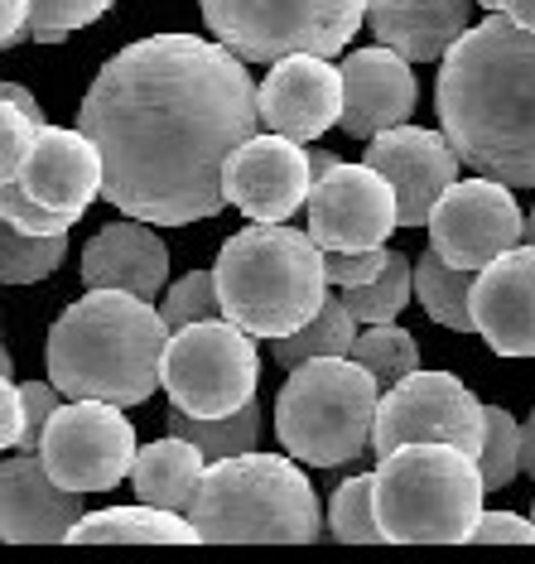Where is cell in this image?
I'll return each mask as SVG.
<instances>
[{
    "label": "cell",
    "instance_id": "1",
    "mask_svg": "<svg viewBox=\"0 0 535 564\" xmlns=\"http://www.w3.org/2000/svg\"><path fill=\"white\" fill-rule=\"evenodd\" d=\"M247 58L203 34H150L97 68L78 126L107 164L121 217L188 227L227 208L222 170L261 126Z\"/></svg>",
    "mask_w": 535,
    "mask_h": 564
},
{
    "label": "cell",
    "instance_id": "2",
    "mask_svg": "<svg viewBox=\"0 0 535 564\" xmlns=\"http://www.w3.org/2000/svg\"><path fill=\"white\" fill-rule=\"evenodd\" d=\"M435 111L473 174L535 188V30L482 15L444 54Z\"/></svg>",
    "mask_w": 535,
    "mask_h": 564
},
{
    "label": "cell",
    "instance_id": "3",
    "mask_svg": "<svg viewBox=\"0 0 535 564\" xmlns=\"http://www.w3.org/2000/svg\"><path fill=\"white\" fill-rule=\"evenodd\" d=\"M170 324L131 290H87L48 328L44 367L68 401L140 405L164 387Z\"/></svg>",
    "mask_w": 535,
    "mask_h": 564
},
{
    "label": "cell",
    "instance_id": "4",
    "mask_svg": "<svg viewBox=\"0 0 535 564\" xmlns=\"http://www.w3.org/2000/svg\"><path fill=\"white\" fill-rule=\"evenodd\" d=\"M222 314L256 338H285L304 328L328 300V251L314 232L285 223H251L222 241L218 261Z\"/></svg>",
    "mask_w": 535,
    "mask_h": 564
},
{
    "label": "cell",
    "instance_id": "5",
    "mask_svg": "<svg viewBox=\"0 0 535 564\" xmlns=\"http://www.w3.org/2000/svg\"><path fill=\"white\" fill-rule=\"evenodd\" d=\"M188 517L208 545H309L324 511L295 454H227L212 458Z\"/></svg>",
    "mask_w": 535,
    "mask_h": 564
},
{
    "label": "cell",
    "instance_id": "6",
    "mask_svg": "<svg viewBox=\"0 0 535 564\" xmlns=\"http://www.w3.org/2000/svg\"><path fill=\"white\" fill-rule=\"evenodd\" d=\"M482 478L478 454L444 440L401 444L376 464V517L386 545H463L482 521Z\"/></svg>",
    "mask_w": 535,
    "mask_h": 564
},
{
    "label": "cell",
    "instance_id": "7",
    "mask_svg": "<svg viewBox=\"0 0 535 564\" xmlns=\"http://www.w3.org/2000/svg\"><path fill=\"white\" fill-rule=\"evenodd\" d=\"M381 377L357 357H309L275 391V440L309 468H338L376 440Z\"/></svg>",
    "mask_w": 535,
    "mask_h": 564
},
{
    "label": "cell",
    "instance_id": "8",
    "mask_svg": "<svg viewBox=\"0 0 535 564\" xmlns=\"http://www.w3.org/2000/svg\"><path fill=\"white\" fill-rule=\"evenodd\" d=\"M198 10L212 40L247 63H280L290 54H342L372 0H198Z\"/></svg>",
    "mask_w": 535,
    "mask_h": 564
},
{
    "label": "cell",
    "instance_id": "9",
    "mask_svg": "<svg viewBox=\"0 0 535 564\" xmlns=\"http://www.w3.org/2000/svg\"><path fill=\"white\" fill-rule=\"evenodd\" d=\"M261 387V352L256 333L232 324L227 314L198 318L170 333L164 352V395L184 415H237L241 405L256 401Z\"/></svg>",
    "mask_w": 535,
    "mask_h": 564
},
{
    "label": "cell",
    "instance_id": "10",
    "mask_svg": "<svg viewBox=\"0 0 535 564\" xmlns=\"http://www.w3.org/2000/svg\"><path fill=\"white\" fill-rule=\"evenodd\" d=\"M121 410L125 405L117 401H63L40 440L44 468L83 497L111 492L117 482H125L140 444L131 415H121Z\"/></svg>",
    "mask_w": 535,
    "mask_h": 564
},
{
    "label": "cell",
    "instance_id": "11",
    "mask_svg": "<svg viewBox=\"0 0 535 564\" xmlns=\"http://www.w3.org/2000/svg\"><path fill=\"white\" fill-rule=\"evenodd\" d=\"M482 434H488V415L482 401L454 371H411L396 387H386L376 410V458L396 454L401 444L419 440H444L468 454H482Z\"/></svg>",
    "mask_w": 535,
    "mask_h": 564
},
{
    "label": "cell",
    "instance_id": "12",
    "mask_svg": "<svg viewBox=\"0 0 535 564\" xmlns=\"http://www.w3.org/2000/svg\"><path fill=\"white\" fill-rule=\"evenodd\" d=\"M425 227H429V247L444 261L463 265V271H482L502 251L526 241V217H521L512 184L488 174L458 178L449 194L435 203Z\"/></svg>",
    "mask_w": 535,
    "mask_h": 564
},
{
    "label": "cell",
    "instance_id": "13",
    "mask_svg": "<svg viewBox=\"0 0 535 564\" xmlns=\"http://www.w3.org/2000/svg\"><path fill=\"white\" fill-rule=\"evenodd\" d=\"M401 227L396 184L376 164H348L324 174L309 194V232L324 251H367L386 247V237Z\"/></svg>",
    "mask_w": 535,
    "mask_h": 564
},
{
    "label": "cell",
    "instance_id": "14",
    "mask_svg": "<svg viewBox=\"0 0 535 564\" xmlns=\"http://www.w3.org/2000/svg\"><path fill=\"white\" fill-rule=\"evenodd\" d=\"M227 203L241 208L251 223H290L299 208H309L314 194V170H309V145L280 131H256L247 145L232 150L222 170Z\"/></svg>",
    "mask_w": 535,
    "mask_h": 564
},
{
    "label": "cell",
    "instance_id": "15",
    "mask_svg": "<svg viewBox=\"0 0 535 564\" xmlns=\"http://www.w3.org/2000/svg\"><path fill=\"white\" fill-rule=\"evenodd\" d=\"M362 160L376 164L396 184L401 227H425L435 203L458 184V170H463V155L454 150L449 131H425V126H411V121L372 135Z\"/></svg>",
    "mask_w": 535,
    "mask_h": 564
},
{
    "label": "cell",
    "instance_id": "16",
    "mask_svg": "<svg viewBox=\"0 0 535 564\" xmlns=\"http://www.w3.org/2000/svg\"><path fill=\"white\" fill-rule=\"evenodd\" d=\"M87 517L83 492L63 487L54 473L44 468L40 454L20 448L0 468V535L10 545H54L68 541V531Z\"/></svg>",
    "mask_w": 535,
    "mask_h": 564
},
{
    "label": "cell",
    "instance_id": "17",
    "mask_svg": "<svg viewBox=\"0 0 535 564\" xmlns=\"http://www.w3.org/2000/svg\"><path fill=\"white\" fill-rule=\"evenodd\" d=\"M20 188L30 198H40L44 208L68 213L83 223V213L92 208L107 188V164H101L97 140L83 131H63V126H40L30 155L20 164Z\"/></svg>",
    "mask_w": 535,
    "mask_h": 564
},
{
    "label": "cell",
    "instance_id": "18",
    "mask_svg": "<svg viewBox=\"0 0 535 564\" xmlns=\"http://www.w3.org/2000/svg\"><path fill=\"white\" fill-rule=\"evenodd\" d=\"M261 126L295 140H318L342 121V68L324 54H290L261 83Z\"/></svg>",
    "mask_w": 535,
    "mask_h": 564
},
{
    "label": "cell",
    "instance_id": "19",
    "mask_svg": "<svg viewBox=\"0 0 535 564\" xmlns=\"http://www.w3.org/2000/svg\"><path fill=\"white\" fill-rule=\"evenodd\" d=\"M419 101V87H415V73H411V58L391 44H376V48H352L342 58V135L352 140H372L391 126H405L411 121Z\"/></svg>",
    "mask_w": 535,
    "mask_h": 564
},
{
    "label": "cell",
    "instance_id": "20",
    "mask_svg": "<svg viewBox=\"0 0 535 564\" xmlns=\"http://www.w3.org/2000/svg\"><path fill=\"white\" fill-rule=\"evenodd\" d=\"M473 324L496 357H535V247L502 251L473 280Z\"/></svg>",
    "mask_w": 535,
    "mask_h": 564
},
{
    "label": "cell",
    "instance_id": "21",
    "mask_svg": "<svg viewBox=\"0 0 535 564\" xmlns=\"http://www.w3.org/2000/svg\"><path fill=\"white\" fill-rule=\"evenodd\" d=\"M83 285L87 290H131L155 300L170 285V251L150 232V223L125 217L107 223L101 232L83 247Z\"/></svg>",
    "mask_w": 535,
    "mask_h": 564
},
{
    "label": "cell",
    "instance_id": "22",
    "mask_svg": "<svg viewBox=\"0 0 535 564\" xmlns=\"http://www.w3.org/2000/svg\"><path fill=\"white\" fill-rule=\"evenodd\" d=\"M478 0H372L367 24L376 44L401 48L411 63H444V54L473 30Z\"/></svg>",
    "mask_w": 535,
    "mask_h": 564
},
{
    "label": "cell",
    "instance_id": "23",
    "mask_svg": "<svg viewBox=\"0 0 535 564\" xmlns=\"http://www.w3.org/2000/svg\"><path fill=\"white\" fill-rule=\"evenodd\" d=\"M212 458L203 454L194 440L184 434H164V440L145 444L135 454V468H131V492L135 502H150V507H170V511H188L203 487V473H208Z\"/></svg>",
    "mask_w": 535,
    "mask_h": 564
},
{
    "label": "cell",
    "instance_id": "24",
    "mask_svg": "<svg viewBox=\"0 0 535 564\" xmlns=\"http://www.w3.org/2000/svg\"><path fill=\"white\" fill-rule=\"evenodd\" d=\"M198 541L203 531L188 511L150 507V502L92 511L68 531V545H198Z\"/></svg>",
    "mask_w": 535,
    "mask_h": 564
},
{
    "label": "cell",
    "instance_id": "25",
    "mask_svg": "<svg viewBox=\"0 0 535 564\" xmlns=\"http://www.w3.org/2000/svg\"><path fill=\"white\" fill-rule=\"evenodd\" d=\"M473 280H478V271H463V265L444 261L435 247L415 256V300L439 328L478 333V324H473Z\"/></svg>",
    "mask_w": 535,
    "mask_h": 564
},
{
    "label": "cell",
    "instance_id": "26",
    "mask_svg": "<svg viewBox=\"0 0 535 564\" xmlns=\"http://www.w3.org/2000/svg\"><path fill=\"white\" fill-rule=\"evenodd\" d=\"M357 333H362L357 314L348 310L342 294H334V300H324V310H318L304 328L285 333V338H271V352H275V362L285 371L309 362V357H352Z\"/></svg>",
    "mask_w": 535,
    "mask_h": 564
},
{
    "label": "cell",
    "instance_id": "27",
    "mask_svg": "<svg viewBox=\"0 0 535 564\" xmlns=\"http://www.w3.org/2000/svg\"><path fill=\"white\" fill-rule=\"evenodd\" d=\"M68 256V232H30V227L0 217V280L6 285H34L54 275Z\"/></svg>",
    "mask_w": 535,
    "mask_h": 564
},
{
    "label": "cell",
    "instance_id": "28",
    "mask_svg": "<svg viewBox=\"0 0 535 564\" xmlns=\"http://www.w3.org/2000/svg\"><path fill=\"white\" fill-rule=\"evenodd\" d=\"M338 294L348 300L357 324H396L401 310L411 304V294H415V256L391 251L386 265H381V275H372L367 285L338 290Z\"/></svg>",
    "mask_w": 535,
    "mask_h": 564
},
{
    "label": "cell",
    "instance_id": "29",
    "mask_svg": "<svg viewBox=\"0 0 535 564\" xmlns=\"http://www.w3.org/2000/svg\"><path fill=\"white\" fill-rule=\"evenodd\" d=\"M170 430L184 434V440H194L208 458H227V454H247V448L261 444V405H241L237 415H218V420H203V415H184V410H174L170 415Z\"/></svg>",
    "mask_w": 535,
    "mask_h": 564
},
{
    "label": "cell",
    "instance_id": "30",
    "mask_svg": "<svg viewBox=\"0 0 535 564\" xmlns=\"http://www.w3.org/2000/svg\"><path fill=\"white\" fill-rule=\"evenodd\" d=\"M328 531L342 545H386L376 517V473H357L328 497Z\"/></svg>",
    "mask_w": 535,
    "mask_h": 564
},
{
    "label": "cell",
    "instance_id": "31",
    "mask_svg": "<svg viewBox=\"0 0 535 564\" xmlns=\"http://www.w3.org/2000/svg\"><path fill=\"white\" fill-rule=\"evenodd\" d=\"M352 357L376 371L381 387H396L401 377L419 371V343H415V333L401 324H362V333H357V343H352Z\"/></svg>",
    "mask_w": 535,
    "mask_h": 564
},
{
    "label": "cell",
    "instance_id": "32",
    "mask_svg": "<svg viewBox=\"0 0 535 564\" xmlns=\"http://www.w3.org/2000/svg\"><path fill=\"white\" fill-rule=\"evenodd\" d=\"M482 415H488V434H482V478H488V487L496 492V487H506L521 473V425L512 410L502 405H482Z\"/></svg>",
    "mask_w": 535,
    "mask_h": 564
},
{
    "label": "cell",
    "instance_id": "33",
    "mask_svg": "<svg viewBox=\"0 0 535 564\" xmlns=\"http://www.w3.org/2000/svg\"><path fill=\"white\" fill-rule=\"evenodd\" d=\"M160 314L170 328L198 324V318H218L222 314V294H218V275L212 271H188L178 275L160 300Z\"/></svg>",
    "mask_w": 535,
    "mask_h": 564
},
{
    "label": "cell",
    "instance_id": "34",
    "mask_svg": "<svg viewBox=\"0 0 535 564\" xmlns=\"http://www.w3.org/2000/svg\"><path fill=\"white\" fill-rule=\"evenodd\" d=\"M117 0H34V40L40 44H63L73 30L101 20Z\"/></svg>",
    "mask_w": 535,
    "mask_h": 564
},
{
    "label": "cell",
    "instance_id": "35",
    "mask_svg": "<svg viewBox=\"0 0 535 564\" xmlns=\"http://www.w3.org/2000/svg\"><path fill=\"white\" fill-rule=\"evenodd\" d=\"M0 101H6V97H0ZM40 126L44 121L34 117V111H24L20 101H6V107H0V178H15L20 174V164H24V155H30Z\"/></svg>",
    "mask_w": 535,
    "mask_h": 564
},
{
    "label": "cell",
    "instance_id": "36",
    "mask_svg": "<svg viewBox=\"0 0 535 564\" xmlns=\"http://www.w3.org/2000/svg\"><path fill=\"white\" fill-rule=\"evenodd\" d=\"M0 217H10V223H20V227H30V232H68L78 217H68V213H54V208H44L40 198H30L20 188V178H0Z\"/></svg>",
    "mask_w": 535,
    "mask_h": 564
},
{
    "label": "cell",
    "instance_id": "37",
    "mask_svg": "<svg viewBox=\"0 0 535 564\" xmlns=\"http://www.w3.org/2000/svg\"><path fill=\"white\" fill-rule=\"evenodd\" d=\"M68 401L54 381H24V440L20 448H30V454H40V440L48 430V420L58 415V405Z\"/></svg>",
    "mask_w": 535,
    "mask_h": 564
},
{
    "label": "cell",
    "instance_id": "38",
    "mask_svg": "<svg viewBox=\"0 0 535 564\" xmlns=\"http://www.w3.org/2000/svg\"><path fill=\"white\" fill-rule=\"evenodd\" d=\"M391 247H367V251H328V280L338 290H352V285H367L372 275H381Z\"/></svg>",
    "mask_w": 535,
    "mask_h": 564
},
{
    "label": "cell",
    "instance_id": "39",
    "mask_svg": "<svg viewBox=\"0 0 535 564\" xmlns=\"http://www.w3.org/2000/svg\"><path fill=\"white\" fill-rule=\"evenodd\" d=\"M473 545H535V517L482 511V521L473 525Z\"/></svg>",
    "mask_w": 535,
    "mask_h": 564
},
{
    "label": "cell",
    "instance_id": "40",
    "mask_svg": "<svg viewBox=\"0 0 535 564\" xmlns=\"http://www.w3.org/2000/svg\"><path fill=\"white\" fill-rule=\"evenodd\" d=\"M24 440V387L10 377V357H6V381H0V444L20 448Z\"/></svg>",
    "mask_w": 535,
    "mask_h": 564
},
{
    "label": "cell",
    "instance_id": "41",
    "mask_svg": "<svg viewBox=\"0 0 535 564\" xmlns=\"http://www.w3.org/2000/svg\"><path fill=\"white\" fill-rule=\"evenodd\" d=\"M34 40V0H0V48Z\"/></svg>",
    "mask_w": 535,
    "mask_h": 564
},
{
    "label": "cell",
    "instance_id": "42",
    "mask_svg": "<svg viewBox=\"0 0 535 564\" xmlns=\"http://www.w3.org/2000/svg\"><path fill=\"white\" fill-rule=\"evenodd\" d=\"M338 164H342L338 150H328V145H309V170H314V184H318V178H324V174H334Z\"/></svg>",
    "mask_w": 535,
    "mask_h": 564
},
{
    "label": "cell",
    "instance_id": "43",
    "mask_svg": "<svg viewBox=\"0 0 535 564\" xmlns=\"http://www.w3.org/2000/svg\"><path fill=\"white\" fill-rule=\"evenodd\" d=\"M521 473L535 478V410H531L526 425H521Z\"/></svg>",
    "mask_w": 535,
    "mask_h": 564
},
{
    "label": "cell",
    "instance_id": "44",
    "mask_svg": "<svg viewBox=\"0 0 535 564\" xmlns=\"http://www.w3.org/2000/svg\"><path fill=\"white\" fill-rule=\"evenodd\" d=\"M502 10H506V15H512L516 24L535 30V0H502Z\"/></svg>",
    "mask_w": 535,
    "mask_h": 564
},
{
    "label": "cell",
    "instance_id": "45",
    "mask_svg": "<svg viewBox=\"0 0 535 564\" xmlns=\"http://www.w3.org/2000/svg\"><path fill=\"white\" fill-rule=\"evenodd\" d=\"M526 241H531V247H535V208L526 213Z\"/></svg>",
    "mask_w": 535,
    "mask_h": 564
},
{
    "label": "cell",
    "instance_id": "46",
    "mask_svg": "<svg viewBox=\"0 0 535 564\" xmlns=\"http://www.w3.org/2000/svg\"><path fill=\"white\" fill-rule=\"evenodd\" d=\"M482 10H488V15H496V10H502V0H478Z\"/></svg>",
    "mask_w": 535,
    "mask_h": 564
},
{
    "label": "cell",
    "instance_id": "47",
    "mask_svg": "<svg viewBox=\"0 0 535 564\" xmlns=\"http://www.w3.org/2000/svg\"><path fill=\"white\" fill-rule=\"evenodd\" d=\"M531 517H535V507H531Z\"/></svg>",
    "mask_w": 535,
    "mask_h": 564
}]
</instances>
